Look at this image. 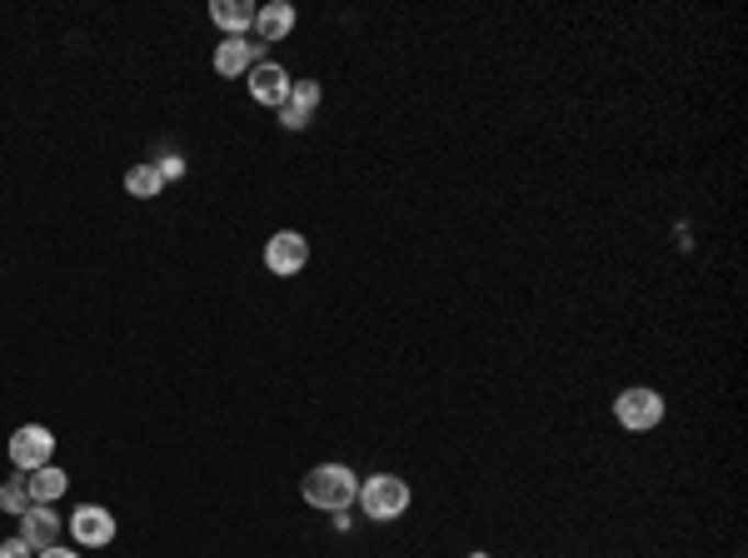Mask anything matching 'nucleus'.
Instances as JSON below:
<instances>
[{
    "label": "nucleus",
    "mask_w": 748,
    "mask_h": 558,
    "mask_svg": "<svg viewBox=\"0 0 748 558\" xmlns=\"http://www.w3.org/2000/svg\"><path fill=\"white\" fill-rule=\"evenodd\" d=\"M300 494L310 509H325V514H345L359 499V473L349 464H315V469L300 479Z\"/></svg>",
    "instance_id": "obj_1"
},
{
    "label": "nucleus",
    "mask_w": 748,
    "mask_h": 558,
    "mask_svg": "<svg viewBox=\"0 0 748 558\" xmlns=\"http://www.w3.org/2000/svg\"><path fill=\"white\" fill-rule=\"evenodd\" d=\"M410 483L400 479V473H369L365 483H359V509H365V518H375V524H394V518L410 514Z\"/></svg>",
    "instance_id": "obj_2"
},
{
    "label": "nucleus",
    "mask_w": 748,
    "mask_h": 558,
    "mask_svg": "<svg viewBox=\"0 0 748 558\" xmlns=\"http://www.w3.org/2000/svg\"><path fill=\"white\" fill-rule=\"evenodd\" d=\"M614 418H618V429H629V434H649L663 424V394L649 384H629V389H618L614 394Z\"/></svg>",
    "instance_id": "obj_3"
},
{
    "label": "nucleus",
    "mask_w": 748,
    "mask_h": 558,
    "mask_svg": "<svg viewBox=\"0 0 748 558\" xmlns=\"http://www.w3.org/2000/svg\"><path fill=\"white\" fill-rule=\"evenodd\" d=\"M5 454H11V464L21 473H35V469H45V464H51L55 434L45 429V424H21V429L11 434V444H5Z\"/></svg>",
    "instance_id": "obj_4"
},
{
    "label": "nucleus",
    "mask_w": 748,
    "mask_h": 558,
    "mask_svg": "<svg viewBox=\"0 0 748 558\" xmlns=\"http://www.w3.org/2000/svg\"><path fill=\"white\" fill-rule=\"evenodd\" d=\"M265 60V45L255 35H225L215 45V76L220 80H245L255 65Z\"/></svg>",
    "instance_id": "obj_5"
},
{
    "label": "nucleus",
    "mask_w": 748,
    "mask_h": 558,
    "mask_svg": "<svg viewBox=\"0 0 748 558\" xmlns=\"http://www.w3.org/2000/svg\"><path fill=\"white\" fill-rule=\"evenodd\" d=\"M310 265V239L300 235V230H275L270 239H265V269L280 279L300 275V269Z\"/></svg>",
    "instance_id": "obj_6"
},
{
    "label": "nucleus",
    "mask_w": 748,
    "mask_h": 558,
    "mask_svg": "<svg viewBox=\"0 0 748 558\" xmlns=\"http://www.w3.org/2000/svg\"><path fill=\"white\" fill-rule=\"evenodd\" d=\"M66 528H70V538H76L80 548H105V544H115V514H110L105 504H80L76 514L66 518Z\"/></svg>",
    "instance_id": "obj_7"
},
{
    "label": "nucleus",
    "mask_w": 748,
    "mask_h": 558,
    "mask_svg": "<svg viewBox=\"0 0 748 558\" xmlns=\"http://www.w3.org/2000/svg\"><path fill=\"white\" fill-rule=\"evenodd\" d=\"M245 86H249V96L260 100V105H270V110H280L284 100H290V70H284V65H275V60H260L255 65V70H249L245 76Z\"/></svg>",
    "instance_id": "obj_8"
},
{
    "label": "nucleus",
    "mask_w": 748,
    "mask_h": 558,
    "mask_svg": "<svg viewBox=\"0 0 748 558\" xmlns=\"http://www.w3.org/2000/svg\"><path fill=\"white\" fill-rule=\"evenodd\" d=\"M60 528H66V518L55 514L51 504H31L21 514V538L35 548V554H41V548H51V544H60Z\"/></svg>",
    "instance_id": "obj_9"
},
{
    "label": "nucleus",
    "mask_w": 748,
    "mask_h": 558,
    "mask_svg": "<svg viewBox=\"0 0 748 558\" xmlns=\"http://www.w3.org/2000/svg\"><path fill=\"white\" fill-rule=\"evenodd\" d=\"M294 21H300V15H294L290 0H270V5H260V11H255V41H260V45L284 41V35L294 31Z\"/></svg>",
    "instance_id": "obj_10"
},
{
    "label": "nucleus",
    "mask_w": 748,
    "mask_h": 558,
    "mask_svg": "<svg viewBox=\"0 0 748 558\" xmlns=\"http://www.w3.org/2000/svg\"><path fill=\"white\" fill-rule=\"evenodd\" d=\"M255 11L260 5H249V0H210V21L225 35H255Z\"/></svg>",
    "instance_id": "obj_11"
},
{
    "label": "nucleus",
    "mask_w": 748,
    "mask_h": 558,
    "mask_svg": "<svg viewBox=\"0 0 748 558\" xmlns=\"http://www.w3.org/2000/svg\"><path fill=\"white\" fill-rule=\"evenodd\" d=\"M25 489H31V504H55V499L70 489L66 469H55V464H45V469L25 473Z\"/></svg>",
    "instance_id": "obj_12"
},
{
    "label": "nucleus",
    "mask_w": 748,
    "mask_h": 558,
    "mask_svg": "<svg viewBox=\"0 0 748 558\" xmlns=\"http://www.w3.org/2000/svg\"><path fill=\"white\" fill-rule=\"evenodd\" d=\"M125 190H131L135 200H160L165 180H160V170H155V160L131 165V170H125Z\"/></svg>",
    "instance_id": "obj_13"
},
{
    "label": "nucleus",
    "mask_w": 748,
    "mask_h": 558,
    "mask_svg": "<svg viewBox=\"0 0 748 558\" xmlns=\"http://www.w3.org/2000/svg\"><path fill=\"white\" fill-rule=\"evenodd\" d=\"M320 100H325V90H320V80H294V86H290V100H284V105L304 110V115H315V110H320Z\"/></svg>",
    "instance_id": "obj_14"
},
{
    "label": "nucleus",
    "mask_w": 748,
    "mask_h": 558,
    "mask_svg": "<svg viewBox=\"0 0 748 558\" xmlns=\"http://www.w3.org/2000/svg\"><path fill=\"white\" fill-rule=\"evenodd\" d=\"M0 509H5V514H15V518L31 509V489H25V479H5V483H0Z\"/></svg>",
    "instance_id": "obj_15"
},
{
    "label": "nucleus",
    "mask_w": 748,
    "mask_h": 558,
    "mask_svg": "<svg viewBox=\"0 0 748 558\" xmlns=\"http://www.w3.org/2000/svg\"><path fill=\"white\" fill-rule=\"evenodd\" d=\"M155 170H160V180L170 185V180H180V175H185V160L170 150V155H160V160H155Z\"/></svg>",
    "instance_id": "obj_16"
},
{
    "label": "nucleus",
    "mask_w": 748,
    "mask_h": 558,
    "mask_svg": "<svg viewBox=\"0 0 748 558\" xmlns=\"http://www.w3.org/2000/svg\"><path fill=\"white\" fill-rule=\"evenodd\" d=\"M0 558H35V548L15 534V538H5V544H0Z\"/></svg>",
    "instance_id": "obj_17"
},
{
    "label": "nucleus",
    "mask_w": 748,
    "mask_h": 558,
    "mask_svg": "<svg viewBox=\"0 0 748 558\" xmlns=\"http://www.w3.org/2000/svg\"><path fill=\"white\" fill-rule=\"evenodd\" d=\"M280 125L284 130H304V125H310V115H304V110H294V105H280Z\"/></svg>",
    "instance_id": "obj_18"
},
{
    "label": "nucleus",
    "mask_w": 748,
    "mask_h": 558,
    "mask_svg": "<svg viewBox=\"0 0 748 558\" xmlns=\"http://www.w3.org/2000/svg\"><path fill=\"white\" fill-rule=\"evenodd\" d=\"M35 558H80V548H66V544H51V548H41Z\"/></svg>",
    "instance_id": "obj_19"
},
{
    "label": "nucleus",
    "mask_w": 748,
    "mask_h": 558,
    "mask_svg": "<svg viewBox=\"0 0 748 558\" xmlns=\"http://www.w3.org/2000/svg\"><path fill=\"white\" fill-rule=\"evenodd\" d=\"M469 558H489V554H479V548H475V554H469Z\"/></svg>",
    "instance_id": "obj_20"
}]
</instances>
